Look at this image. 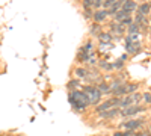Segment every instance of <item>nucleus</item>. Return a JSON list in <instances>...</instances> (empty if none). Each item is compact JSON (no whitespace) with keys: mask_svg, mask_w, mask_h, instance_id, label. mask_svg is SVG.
Segmentation results:
<instances>
[{"mask_svg":"<svg viewBox=\"0 0 151 136\" xmlns=\"http://www.w3.org/2000/svg\"><path fill=\"white\" fill-rule=\"evenodd\" d=\"M144 110H145V107H144V106L134 104V106L124 107L122 110H119V114H121V117L127 118V117H133V115H136V114H141V112H144Z\"/></svg>","mask_w":151,"mask_h":136,"instance_id":"4","label":"nucleus"},{"mask_svg":"<svg viewBox=\"0 0 151 136\" xmlns=\"http://www.w3.org/2000/svg\"><path fill=\"white\" fill-rule=\"evenodd\" d=\"M107 17H109V14H107L106 9H97L94 14H92V20H94L95 23H98V24L104 23V21L107 20Z\"/></svg>","mask_w":151,"mask_h":136,"instance_id":"8","label":"nucleus"},{"mask_svg":"<svg viewBox=\"0 0 151 136\" xmlns=\"http://www.w3.org/2000/svg\"><path fill=\"white\" fill-rule=\"evenodd\" d=\"M68 101L70 104L73 106L74 110H79V112H82V110H85L88 106H89V101H88V97L83 91L80 89H74V91H70L68 94Z\"/></svg>","mask_w":151,"mask_h":136,"instance_id":"1","label":"nucleus"},{"mask_svg":"<svg viewBox=\"0 0 151 136\" xmlns=\"http://www.w3.org/2000/svg\"><path fill=\"white\" fill-rule=\"evenodd\" d=\"M100 67H101L103 70H113L112 68V64L106 62V60H101V62H100Z\"/></svg>","mask_w":151,"mask_h":136,"instance_id":"25","label":"nucleus"},{"mask_svg":"<svg viewBox=\"0 0 151 136\" xmlns=\"http://www.w3.org/2000/svg\"><path fill=\"white\" fill-rule=\"evenodd\" d=\"M119 98H121V97H113V98H110V100H107V101H103L101 104L95 106V112L100 114V112H103V110H107V109H110V107L118 106V104H119Z\"/></svg>","mask_w":151,"mask_h":136,"instance_id":"5","label":"nucleus"},{"mask_svg":"<svg viewBox=\"0 0 151 136\" xmlns=\"http://www.w3.org/2000/svg\"><path fill=\"white\" fill-rule=\"evenodd\" d=\"M98 30H100V24H98V23H94L92 26H91V33H92V35H98V33H100Z\"/></svg>","mask_w":151,"mask_h":136,"instance_id":"24","label":"nucleus"},{"mask_svg":"<svg viewBox=\"0 0 151 136\" xmlns=\"http://www.w3.org/2000/svg\"><path fill=\"white\" fill-rule=\"evenodd\" d=\"M119 114V110L116 107H110L107 110H103V112H100V118H103V119H112V118H115L116 115Z\"/></svg>","mask_w":151,"mask_h":136,"instance_id":"10","label":"nucleus"},{"mask_svg":"<svg viewBox=\"0 0 151 136\" xmlns=\"http://www.w3.org/2000/svg\"><path fill=\"white\" fill-rule=\"evenodd\" d=\"M79 86H80V80L79 79H73L68 85H67V88L70 91H74V89H79Z\"/></svg>","mask_w":151,"mask_h":136,"instance_id":"17","label":"nucleus"},{"mask_svg":"<svg viewBox=\"0 0 151 136\" xmlns=\"http://www.w3.org/2000/svg\"><path fill=\"white\" fill-rule=\"evenodd\" d=\"M124 27H125V26H122L121 23H116V21L110 23V32H116L118 35L124 33Z\"/></svg>","mask_w":151,"mask_h":136,"instance_id":"12","label":"nucleus"},{"mask_svg":"<svg viewBox=\"0 0 151 136\" xmlns=\"http://www.w3.org/2000/svg\"><path fill=\"white\" fill-rule=\"evenodd\" d=\"M97 89L101 92V94H110V92H109V85L104 83V82H103V83H98V85H97Z\"/></svg>","mask_w":151,"mask_h":136,"instance_id":"18","label":"nucleus"},{"mask_svg":"<svg viewBox=\"0 0 151 136\" xmlns=\"http://www.w3.org/2000/svg\"><path fill=\"white\" fill-rule=\"evenodd\" d=\"M142 101V94L141 92H133L129 95H124L122 98H119V104L122 109L124 107H129V106H134V104H139Z\"/></svg>","mask_w":151,"mask_h":136,"instance_id":"2","label":"nucleus"},{"mask_svg":"<svg viewBox=\"0 0 151 136\" xmlns=\"http://www.w3.org/2000/svg\"><path fill=\"white\" fill-rule=\"evenodd\" d=\"M125 52L127 55H136L141 50V41H125Z\"/></svg>","mask_w":151,"mask_h":136,"instance_id":"7","label":"nucleus"},{"mask_svg":"<svg viewBox=\"0 0 151 136\" xmlns=\"http://www.w3.org/2000/svg\"><path fill=\"white\" fill-rule=\"evenodd\" d=\"M122 83H124V82H122L121 79H116V80H113V82H112V83L109 85V92L112 94L113 91H116V89L119 88V86H121Z\"/></svg>","mask_w":151,"mask_h":136,"instance_id":"16","label":"nucleus"},{"mask_svg":"<svg viewBox=\"0 0 151 136\" xmlns=\"http://www.w3.org/2000/svg\"><path fill=\"white\" fill-rule=\"evenodd\" d=\"M139 36H141V33H130V35H127L125 41H139Z\"/></svg>","mask_w":151,"mask_h":136,"instance_id":"23","label":"nucleus"},{"mask_svg":"<svg viewBox=\"0 0 151 136\" xmlns=\"http://www.w3.org/2000/svg\"><path fill=\"white\" fill-rule=\"evenodd\" d=\"M97 36H98V40L101 41L103 44L112 42V33H110V32H101V33H98Z\"/></svg>","mask_w":151,"mask_h":136,"instance_id":"13","label":"nucleus"},{"mask_svg":"<svg viewBox=\"0 0 151 136\" xmlns=\"http://www.w3.org/2000/svg\"><path fill=\"white\" fill-rule=\"evenodd\" d=\"M142 100L145 103H151V92H144L142 94Z\"/></svg>","mask_w":151,"mask_h":136,"instance_id":"27","label":"nucleus"},{"mask_svg":"<svg viewBox=\"0 0 151 136\" xmlns=\"http://www.w3.org/2000/svg\"><path fill=\"white\" fill-rule=\"evenodd\" d=\"M80 50H83V52H86V53H92V50H94V44H92V41H86L85 45L80 48Z\"/></svg>","mask_w":151,"mask_h":136,"instance_id":"19","label":"nucleus"},{"mask_svg":"<svg viewBox=\"0 0 151 136\" xmlns=\"http://www.w3.org/2000/svg\"><path fill=\"white\" fill-rule=\"evenodd\" d=\"M116 2H118V0H104V2H103V6H101V8L107 11V9H110V8H112L113 5H115Z\"/></svg>","mask_w":151,"mask_h":136,"instance_id":"20","label":"nucleus"},{"mask_svg":"<svg viewBox=\"0 0 151 136\" xmlns=\"http://www.w3.org/2000/svg\"><path fill=\"white\" fill-rule=\"evenodd\" d=\"M136 12H137V14H142V15L147 17L150 12H151V3H150V2H145V3H142V5H137Z\"/></svg>","mask_w":151,"mask_h":136,"instance_id":"11","label":"nucleus"},{"mask_svg":"<svg viewBox=\"0 0 151 136\" xmlns=\"http://www.w3.org/2000/svg\"><path fill=\"white\" fill-rule=\"evenodd\" d=\"M82 6H83V9L94 8V0H82Z\"/></svg>","mask_w":151,"mask_h":136,"instance_id":"21","label":"nucleus"},{"mask_svg":"<svg viewBox=\"0 0 151 136\" xmlns=\"http://www.w3.org/2000/svg\"><path fill=\"white\" fill-rule=\"evenodd\" d=\"M76 74L79 79H89V71L85 68H76Z\"/></svg>","mask_w":151,"mask_h":136,"instance_id":"15","label":"nucleus"},{"mask_svg":"<svg viewBox=\"0 0 151 136\" xmlns=\"http://www.w3.org/2000/svg\"><path fill=\"white\" fill-rule=\"evenodd\" d=\"M150 133H151V127H150Z\"/></svg>","mask_w":151,"mask_h":136,"instance_id":"31","label":"nucleus"},{"mask_svg":"<svg viewBox=\"0 0 151 136\" xmlns=\"http://www.w3.org/2000/svg\"><path fill=\"white\" fill-rule=\"evenodd\" d=\"M142 126H144V121L142 119H127L125 122H122V124H121L122 129H127L130 132H134L137 129H141Z\"/></svg>","mask_w":151,"mask_h":136,"instance_id":"6","label":"nucleus"},{"mask_svg":"<svg viewBox=\"0 0 151 136\" xmlns=\"http://www.w3.org/2000/svg\"><path fill=\"white\" fill-rule=\"evenodd\" d=\"M130 33H141V26L137 23H132V24H129L127 26V35H130Z\"/></svg>","mask_w":151,"mask_h":136,"instance_id":"14","label":"nucleus"},{"mask_svg":"<svg viewBox=\"0 0 151 136\" xmlns=\"http://www.w3.org/2000/svg\"><path fill=\"white\" fill-rule=\"evenodd\" d=\"M133 135V132H130V130H127V132H115L113 133V136H132Z\"/></svg>","mask_w":151,"mask_h":136,"instance_id":"26","label":"nucleus"},{"mask_svg":"<svg viewBox=\"0 0 151 136\" xmlns=\"http://www.w3.org/2000/svg\"><path fill=\"white\" fill-rule=\"evenodd\" d=\"M83 92L86 94V97H88V101H89V104H98V101L101 100V92H100L98 89H97V86H91V85H88V86H85L83 88Z\"/></svg>","mask_w":151,"mask_h":136,"instance_id":"3","label":"nucleus"},{"mask_svg":"<svg viewBox=\"0 0 151 136\" xmlns=\"http://www.w3.org/2000/svg\"><path fill=\"white\" fill-rule=\"evenodd\" d=\"M121 9L125 11L127 14H133V12H136V9H137V2L136 0H125V2H122V5H121Z\"/></svg>","mask_w":151,"mask_h":136,"instance_id":"9","label":"nucleus"},{"mask_svg":"<svg viewBox=\"0 0 151 136\" xmlns=\"http://www.w3.org/2000/svg\"><path fill=\"white\" fill-rule=\"evenodd\" d=\"M119 2H121V3H122V2H125V0H119Z\"/></svg>","mask_w":151,"mask_h":136,"instance_id":"30","label":"nucleus"},{"mask_svg":"<svg viewBox=\"0 0 151 136\" xmlns=\"http://www.w3.org/2000/svg\"><path fill=\"white\" fill-rule=\"evenodd\" d=\"M122 67H124V60H121V59L115 60V62L112 64V68L113 70H122Z\"/></svg>","mask_w":151,"mask_h":136,"instance_id":"22","label":"nucleus"},{"mask_svg":"<svg viewBox=\"0 0 151 136\" xmlns=\"http://www.w3.org/2000/svg\"><path fill=\"white\" fill-rule=\"evenodd\" d=\"M136 136H151V133H150V132H142V133L136 135Z\"/></svg>","mask_w":151,"mask_h":136,"instance_id":"29","label":"nucleus"},{"mask_svg":"<svg viewBox=\"0 0 151 136\" xmlns=\"http://www.w3.org/2000/svg\"><path fill=\"white\" fill-rule=\"evenodd\" d=\"M104 0H94V8H101Z\"/></svg>","mask_w":151,"mask_h":136,"instance_id":"28","label":"nucleus"}]
</instances>
